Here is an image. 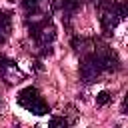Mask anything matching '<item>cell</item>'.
<instances>
[{
  "label": "cell",
  "instance_id": "cell-1",
  "mask_svg": "<svg viewBox=\"0 0 128 128\" xmlns=\"http://www.w3.org/2000/svg\"><path fill=\"white\" fill-rule=\"evenodd\" d=\"M98 10H100V26H102L104 34H112V30L118 26V22L126 16L124 2L104 0V2H98Z\"/></svg>",
  "mask_w": 128,
  "mask_h": 128
},
{
  "label": "cell",
  "instance_id": "cell-11",
  "mask_svg": "<svg viewBox=\"0 0 128 128\" xmlns=\"http://www.w3.org/2000/svg\"><path fill=\"white\" fill-rule=\"evenodd\" d=\"M68 122L64 120V118H52L50 120V126H66Z\"/></svg>",
  "mask_w": 128,
  "mask_h": 128
},
{
  "label": "cell",
  "instance_id": "cell-3",
  "mask_svg": "<svg viewBox=\"0 0 128 128\" xmlns=\"http://www.w3.org/2000/svg\"><path fill=\"white\" fill-rule=\"evenodd\" d=\"M18 104L24 110H28V112H32L36 116H44V114L50 112V106L44 102V98L40 96V92L36 88H32V86H28V88H24V90L18 92Z\"/></svg>",
  "mask_w": 128,
  "mask_h": 128
},
{
  "label": "cell",
  "instance_id": "cell-2",
  "mask_svg": "<svg viewBox=\"0 0 128 128\" xmlns=\"http://www.w3.org/2000/svg\"><path fill=\"white\" fill-rule=\"evenodd\" d=\"M28 24V32L30 36L34 38V42L42 48V52L50 54V44L54 42L56 38V28L54 24L50 22V18H40V20H30L26 22Z\"/></svg>",
  "mask_w": 128,
  "mask_h": 128
},
{
  "label": "cell",
  "instance_id": "cell-4",
  "mask_svg": "<svg viewBox=\"0 0 128 128\" xmlns=\"http://www.w3.org/2000/svg\"><path fill=\"white\" fill-rule=\"evenodd\" d=\"M22 8L26 14V22L50 18V14L54 10V0H22Z\"/></svg>",
  "mask_w": 128,
  "mask_h": 128
},
{
  "label": "cell",
  "instance_id": "cell-7",
  "mask_svg": "<svg viewBox=\"0 0 128 128\" xmlns=\"http://www.w3.org/2000/svg\"><path fill=\"white\" fill-rule=\"evenodd\" d=\"M0 76H2L4 80H8L10 84L20 82V80L24 78V74L18 70V66H16L12 60H8L6 56H2V54H0Z\"/></svg>",
  "mask_w": 128,
  "mask_h": 128
},
{
  "label": "cell",
  "instance_id": "cell-5",
  "mask_svg": "<svg viewBox=\"0 0 128 128\" xmlns=\"http://www.w3.org/2000/svg\"><path fill=\"white\" fill-rule=\"evenodd\" d=\"M92 54L100 60V64H102V68H104V72H112V70H118V68H120V60H118L116 52H114L108 44H104L102 40H94Z\"/></svg>",
  "mask_w": 128,
  "mask_h": 128
},
{
  "label": "cell",
  "instance_id": "cell-8",
  "mask_svg": "<svg viewBox=\"0 0 128 128\" xmlns=\"http://www.w3.org/2000/svg\"><path fill=\"white\" fill-rule=\"evenodd\" d=\"M10 32H12V18L8 12H4L0 8V44H4L8 40Z\"/></svg>",
  "mask_w": 128,
  "mask_h": 128
},
{
  "label": "cell",
  "instance_id": "cell-10",
  "mask_svg": "<svg viewBox=\"0 0 128 128\" xmlns=\"http://www.w3.org/2000/svg\"><path fill=\"white\" fill-rule=\"evenodd\" d=\"M110 98H112V96H110V92H108V90H102V92L96 96V104L104 106V104H108V102H110Z\"/></svg>",
  "mask_w": 128,
  "mask_h": 128
},
{
  "label": "cell",
  "instance_id": "cell-6",
  "mask_svg": "<svg viewBox=\"0 0 128 128\" xmlns=\"http://www.w3.org/2000/svg\"><path fill=\"white\" fill-rule=\"evenodd\" d=\"M102 72H104V68H102L100 60L92 54V50L82 54V60H80V78H82V82H86V84L96 82Z\"/></svg>",
  "mask_w": 128,
  "mask_h": 128
},
{
  "label": "cell",
  "instance_id": "cell-9",
  "mask_svg": "<svg viewBox=\"0 0 128 128\" xmlns=\"http://www.w3.org/2000/svg\"><path fill=\"white\" fill-rule=\"evenodd\" d=\"M80 8H82V0H62V14H64V20L68 22Z\"/></svg>",
  "mask_w": 128,
  "mask_h": 128
}]
</instances>
